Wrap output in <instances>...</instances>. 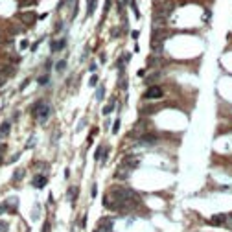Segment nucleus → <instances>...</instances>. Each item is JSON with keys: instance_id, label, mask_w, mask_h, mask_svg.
Segmentation results:
<instances>
[{"instance_id": "f257e3e1", "label": "nucleus", "mask_w": 232, "mask_h": 232, "mask_svg": "<svg viewBox=\"0 0 232 232\" xmlns=\"http://www.w3.org/2000/svg\"><path fill=\"white\" fill-rule=\"evenodd\" d=\"M50 114H52L50 103H46V101H42V100L33 103V107H31V116H33L35 120H39L41 124H44V122L50 118Z\"/></svg>"}, {"instance_id": "f03ea898", "label": "nucleus", "mask_w": 232, "mask_h": 232, "mask_svg": "<svg viewBox=\"0 0 232 232\" xmlns=\"http://www.w3.org/2000/svg\"><path fill=\"white\" fill-rule=\"evenodd\" d=\"M175 9V4L170 2V0H160V2H155V15L153 17H160V18H168Z\"/></svg>"}, {"instance_id": "7ed1b4c3", "label": "nucleus", "mask_w": 232, "mask_h": 232, "mask_svg": "<svg viewBox=\"0 0 232 232\" xmlns=\"http://www.w3.org/2000/svg\"><path fill=\"white\" fill-rule=\"evenodd\" d=\"M162 96H164V90H162L159 85H149V88H147L146 94H144L146 100H159V98H162Z\"/></svg>"}, {"instance_id": "20e7f679", "label": "nucleus", "mask_w": 232, "mask_h": 232, "mask_svg": "<svg viewBox=\"0 0 232 232\" xmlns=\"http://www.w3.org/2000/svg\"><path fill=\"white\" fill-rule=\"evenodd\" d=\"M159 142V136L153 135V133H144L140 138H138V144H144V146H153Z\"/></svg>"}, {"instance_id": "39448f33", "label": "nucleus", "mask_w": 232, "mask_h": 232, "mask_svg": "<svg viewBox=\"0 0 232 232\" xmlns=\"http://www.w3.org/2000/svg\"><path fill=\"white\" fill-rule=\"evenodd\" d=\"M144 133H146V122L140 120V122H136V125L131 129V135H129V136H133V138H140Z\"/></svg>"}, {"instance_id": "423d86ee", "label": "nucleus", "mask_w": 232, "mask_h": 232, "mask_svg": "<svg viewBox=\"0 0 232 232\" xmlns=\"http://www.w3.org/2000/svg\"><path fill=\"white\" fill-rule=\"evenodd\" d=\"M131 171H133V168H131V166H127V164H124V162H122V166H120V168H118V170H116V173H114V177H116V179H127V177H129V173H131Z\"/></svg>"}, {"instance_id": "0eeeda50", "label": "nucleus", "mask_w": 232, "mask_h": 232, "mask_svg": "<svg viewBox=\"0 0 232 232\" xmlns=\"http://www.w3.org/2000/svg\"><path fill=\"white\" fill-rule=\"evenodd\" d=\"M94 232H112V221L111 219H100Z\"/></svg>"}, {"instance_id": "6e6552de", "label": "nucleus", "mask_w": 232, "mask_h": 232, "mask_svg": "<svg viewBox=\"0 0 232 232\" xmlns=\"http://www.w3.org/2000/svg\"><path fill=\"white\" fill-rule=\"evenodd\" d=\"M65 48H66V37L50 42V50H52V52H61V50H65Z\"/></svg>"}, {"instance_id": "1a4fd4ad", "label": "nucleus", "mask_w": 232, "mask_h": 232, "mask_svg": "<svg viewBox=\"0 0 232 232\" xmlns=\"http://www.w3.org/2000/svg\"><path fill=\"white\" fill-rule=\"evenodd\" d=\"M46 175H35L33 177V181H31V186L33 188H44L46 186Z\"/></svg>"}, {"instance_id": "9d476101", "label": "nucleus", "mask_w": 232, "mask_h": 232, "mask_svg": "<svg viewBox=\"0 0 232 232\" xmlns=\"http://www.w3.org/2000/svg\"><path fill=\"white\" fill-rule=\"evenodd\" d=\"M35 18H37V15H35V13H31V11L20 13V20H22V22H26V24H33V22H35Z\"/></svg>"}, {"instance_id": "9b49d317", "label": "nucleus", "mask_w": 232, "mask_h": 232, "mask_svg": "<svg viewBox=\"0 0 232 232\" xmlns=\"http://www.w3.org/2000/svg\"><path fill=\"white\" fill-rule=\"evenodd\" d=\"M225 221H227V216H223V214H216V216L210 219V225H214V227H221Z\"/></svg>"}, {"instance_id": "f8f14e48", "label": "nucleus", "mask_w": 232, "mask_h": 232, "mask_svg": "<svg viewBox=\"0 0 232 232\" xmlns=\"http://www.w3.org/2000/svg\"><path fill=\"white\" fill-rule=\"evenodd\" d=\"M96 4H98V0H87V17H92V15H94Z\"/></svg>"}, {"instance_id": "ddd939ff", "label": "nucleus", "mask_w": 232, "mask_h": 232, "mask_svg": "<svg viewBox=\"0 0 232 232\" xmlns=\"http://www.w3.org/2000/svg\"><path fill=\"white\" fill-rule=\"evenodd\" d=\"M9 129H11V124H9V122H4V124L0 125V138L7 136V135H9Z\"/></svg>"}, {"instance_id": "4468645a", "label": "nucleus", "mask_w": 232, "mask_h": 232, "mask_svg": "<svg viewBox=\"0 0 232 232\" xmlns=\"http://www.w3.org/2000/svg\"><path fill=\"white\" fill-rule=\"evenodd\" d=\"M66 66H68V65H66V61H65V59H61V61H57V63H55V70H57L59 74H61V72H65V70H66Z\"/></svg>"}, {"instance_id": "2eb2a0df", "label": "nucleus", "mask_w": 232, "mask_h": 232, "mask_svg": "<svg viewBox=\"0 0 232 232\" xmlns=\"http://www.w3.org/2000/svg\"><path fill=\"white\" fill-rule=\"evenodd\" d=\"M37 83H39L41 87L48 85V83H50V76H48V74H42V76H39V77H37Z\"/></svg>"}, {"instance_id": "dca6fc26", "label": "nucleus", "mask_w": 232, "mask_h": 232, "mask_svg": "<svg viewBox=\"0 0 232 232\" xmlns=\"http://www.w3.org/2000/svg\"><path fill=\"white\" fill-rule=\"evenodd\" d=\"M114 101H116V100H114V98H112V100H111V103H109V105H107V107H103V111H101V112H103V114H105V116H107V114H111V112H112V111H114Z\"/></svg>"}, {"instance_id": "f3484780", "label": "nucleus", "mask_w": 232, "mask_h": 232, "mask_svg": "<svg viewBox=\"0 0 232 232\" xmlns=\"http://www.w3.org/2000/svg\"><path fill=\"white\" fill-rule=\"evenodd\" d=\"M103 96H105V87L101 85V87H98V90H96V100H98V101H101V100H103Z\"/></svg>"}, {"instance_id": "a211bd4d", "label": "nucleus", "mask_w": 232, "mask_h": 232, "mask_svg": "<svg viewBox=\"0 0 232 232\" xmlns=\"http://www.w3.org/2000/svg\"><path fill=\"white\" fill-rule=\"evenodd\" d=\"M129 6H131V9L135 11V17L140 18V11H138V7H136V0H129Z\"/></svg>"}, {"instance_id": "6ab92c4d", "label": "nucleus", "mask_w": 232, "mask_h": 232, "mask_svg": "<svg viewBox=\"0 0 232 232\" xmlns=\"http://www.w3.org/2000/svg\"><path fill=\"white\" fill-rule=\"evenodd\" d=\"M77 192H79L77 188H70V190H68V197H70L72 203H74V199H77Z\"/></svg>"}, {"instance_id": "aec40b11", "label": "nucleus", "mask_w": 232, "mask_h": 232, "mask_svg": "<svg viewBox=\"0 0 232 232\" xmlns=\"http://www.w3.org/2000/svg\"><path fill=\"white\" fill-rule=\"evenodd\" d=\"M22 177H24V170H22V168H20V170H17V171L13 173V179H15V181H20Z\"/></svg>"}, {"instance_id": "412c9836", "label": "nucleus", "mask_w": 232, "mask_h": 232, "mask_svg": "<svg viewBox=\"0 0 232 232\" xmlns=\"http://www.w3.org/2000/svg\"><path fill=\"white\" fill-rule=\"evenodd\" d=\"M157 79H159V74H151V76H149V77L146 79V83H147V85H153V83H155Z\"/></svg>"}, {"instance_id": "4be33fe9", "label": "nucleus", "mask_w": 232, "mask_h": 232, "mask_svg": "<svg viewBox=\"0 0 232 232\" xmlns=\"http://www.w3.org/2000/svg\"><path fill=\"white\" fill-rule=\"evenodd\" d=\"M118 131H120V118H118V120H114V125H112V135H118Z\"/></svg>"}, {"instance_id": "5701e85b", "label": "nucleus", "mask_w": 232, "mask_h": 232, "mask_svg": "<svg viewBox=\"0 0 232 232\" xmlns=\"http://www.w3.org/2000/svg\"><path fill=\"white\" fill-rule=\"evenodd\" d=\"M88 85H90V87H96V85H98V76H96V74L88 79Z\"/></svg>"}, {"instance_id": "b1692460", "label": "nucleus", "mask_w": 232, "mask_h": 232, "mask_svg": "<svg viewBox=\"0 0 232 232\" xmlns=\"http://www.w3.org/2000/svg\"><path fill=\"white\" fill-rule=\"evenodd\" d=\"M65 28V24H63V20H57V24H55V33H59L61 29Z\"/></svg>"}, {"instance_id": "393cba45", "label": "nucleus", "mask_w": 232, "mask_h": 232, "mask_svg": "<svg viewBox=\"0 0 232 232\" xmlns=\"http://www.w3.org/2000/svg\"><path fill=\"white\" fill-rule=\"evenodd\" d=\"M50 68H52V59H46V63H44V70L48 72Z\"/></svg>"}, {"instance_id": "a878e982", "label": "nucleus", "mask_w": 232, "mask_h": 232, "mask_svg": "<svg viewBox=\"0 0 232 232\" xmlns=\"http://www.w3.org/2000/svg\"><path fill=\"white\" fill-rule=\"evenodd\" d=\"M107 157H109V151L105 149V153H101V159H100V160H101V162H105V160H107Z\"/></svg>"}, {"instance_id": "bb28decb", "label": "nucleus", "mask_w": 232, "mask_h": 232, "mask_svg": "<svg viewBox=\"0 0 232 232\" xmlns=\"http://www.w3.org/2000/svg\"><path fill=\"white\" fill-rule=\"evenodd\" d=\"M138 35H140V31H138V29H135V31H131V37H133V39H138Z\"/></svg>"}, {"instance_id": "cd10ccee", "label": "nucleus", "mask_w": 232, "mask_h": 232, "mask_svg": "<svg viewBox=\"0 0 232 232\" xmlns=\"http://www.w3.org/2000/svg\"><path fill=\"white\" fill-rule=\"evenodd\" d=\"M39 44H41V39H39V41H37V42H35V44H33V46H31V52H35V50H37V48H39Z\"/></svg>"}, {"instance_id": "c85d7f7f", "label": "nucleus", "mask_w": 232, "mask_h": 232, "mask_svg": "<svg viewBox=\"0 0 232 232\" xmlns=\"http://www.w3.org/2000/svg\"><path fill=\"white\" fill-rule=\"evenodd\" d=\"M100 61L105 63V61H107V55H105V53H100Z\"/></svg>"}, {"instance_id": "c756f323", "label": "nucleus", "mask_w": 232, "mask_h": 232, "mask_svg": "<svg viewBox=\"0 0 232 232\" xmlns=\"http://www.w3.org/2000/svg\"><path fill=\"white\" fill-rule=\"evenodd\" d=\"M96 194H98V186L94 184V186H92V197H96Z\"/></svg>"}, {"instance_id": "7c9ffc66", "label": "nucleus", "mask_w": 232, "mask_h": 232, "mask_svg": "<svg viewBox=\"0 0 232 232\" xmlns=\"http://www.w3.org/2000/svg\"><path fill=\"white\" fill-rule=\"evenodd\" d=\"M42 232H50V223H46V225L42 227Z\"/></svg>"}, {"instance_id": "2f4dec72", "label": "nucleus", "mask_w": 232, "mask_h": 232, "mask_svg": "<svg viewBox=\"0 0 232 232\" xmlns=\"http://www.w3.org/2000/svg\"><path fill=\"white\" fill-rule=\"evenodd\" d=\"M28 83H29V79H26V81H24V83H22V85H20V90H24V88H26V85H28Z\"/></svg>"}, {"instance_id": "473e14b6", "label": "nucleus", "mask_w": 232, "mask_h": 232, "mask_svg": "<svg viewBox=\"0 0 232 232\" xmlns=\"http://www.w3.org/2000/svg\"><path fill=\"white\" fill-rule=\"evenodd\" d=\"M96 70H98V66H96V65L92 63V65H90V72H96Z\"/></svg>"}, {"instance_id": "72a5a7b5", "label": "nucleus", "mask_w": 232, "mask_h": 232, "mask_svg": "<svg viewBox=\"0 0 232 232\" xmlns=\"http://www.w3.org/2000/svg\"><path fill=\"white\" fill-rule=\"evenodd\" d=\"M4 83H6V77H4V76H0V87H2Z\"/></svg>"}, {"instance_id": "f704fd0d", "label": "nucleus", "mask_w": 232, "mask_h": 232, "mask_svg": "<svg viewBox=\"0 0 232 232\" xmlns=\"http://www.w3.org/2000/svg\"><path fill=\"white\" fill-rule=\"evenodd\" d=\"M4 149H6V146H0V159H2V155H4Z\"/></svg>"}, {"instance_id": "c9c22d12", "label": "nucleus", "mask_w": 232, "mask_h": 232, "mask_svg": "<svg viewBox=\"0 0 232 232\" xmlns=\"http://www.w3.org/2000/svg\"><path fill=\"white\" fill-rule=\"evenodd\" d=\"M229 225H230V227H232V214H230V216H229Z\"/></svg>"}, {"instance_id": "e433bc0d", "label": "nucleus", "mask_w": 232, "mask_h": 232, "mask_svg": "<svg viewBox=\"0 0 232 232\" xmlns=\"http://www.w3.org/2000/svg\"><path fill=\"white\" fill-rule=\"evenodd\" d=\"M0 70H2V66H0Z\"/></svg>"}]
</instances>
